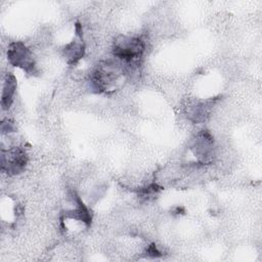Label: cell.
<instances>
[{
    "mask_svg": "<svg viewBox=\"0 0 262 262\" xmlns=\"http://www.w3.org/2000/svg\"><path fill=\"white\" fill-rule=\"evenodd\" d=\"M27 164V154L20 147L2 149V170L9 174L20 173Z\"/></svg>",
    "mask_w": 262,
    "mask_h": 262,
    "instance_id": "2",
    "label": "cell"
},
{
    "mask_svg": "<svg viewBox=\"0 0 262 262\" xmlns=\"http://www.w3.org/2000/svg\"><path fill=\"white\" fill-rule=\"evenodd\" d=\"M64 52H66V55L68 56L69 62L74 63L83 56L84 45L82 43H78L74 41L64 48Z\"/></svg>",
    "mask_w": 262,
    "mask_h": 262,
    "instance_id": "5",
    "label": "cell"
},
{
    "mask_svg": "<svg viewBox=\"0 0 262 262\" xmlns=\"http://www.w3.org/2000/svg\"><path fill=\"white\" fill-rule=\"evenodd\" d=\"M7 56L10 63L21 68L27 72L33 70L35 67L31 51L21 42L11 43L7 51Z\"/></svg>",
    "mask_w": 262,
    "mask_h": 262,
    "instance_id": "3",
    "label": "cell"
},
{
    "mask_svg": "<svg viewBox=\"0 0 262 262\" xmlns=\"http://www.w3.org/2000/svg\"><path fill=\"white\" fill-rule=\"evenodd\" d=\"M144 42L139 37H122L115 42L114 54L126 63H135L142 56Z\"/></svg>",
    "mask_w": 262,
    "mask_h": 262,
    "instance_id": "1",
    "label": "cell"
},
{
    "mask_svg": "<svg viewBox=\"0 0 262 262\" xmlns=\"http://www.w3.org/2000/svg\"><path fill=\"white\" fill-rule=\"evenodd\" d=\"M16 89V80L12 74H7L4 80L3 89H2V98H1V105L3 110H7L12 100L13 95Z\"/></svg>",
    "mask_w": 262,
    "mask_h": 262,
    "instance_id": "4",
    "label": "cell"
}]
</instances>
